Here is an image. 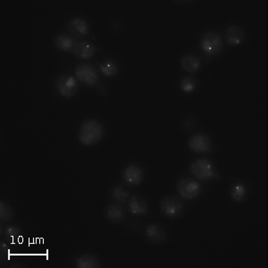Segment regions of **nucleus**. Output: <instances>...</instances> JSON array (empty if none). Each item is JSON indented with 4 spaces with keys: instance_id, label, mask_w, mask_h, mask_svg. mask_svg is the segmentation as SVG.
<instances>
[{
    "instance_id": "obj_13",
    "label": "nucleus",
    "mask_w": 268,
    "mask_h": 268,
    "mask_svg": "<svg viewBox=\"0 0 268 268\" xmlns=\"http://www.w3.org/2000/svg\"><path fill=\"white\" fill-rule=\"evenodd\" d=\"M129 209L134 216H143L148 213V205L143 198L133 196L129 202Z\"/></svg>"
},
{
    "instance_id": "obj_24",
    "label": "nucleus",
    "mask_w": 268,
    "mask_h": 268,
    "mask_svg": "<svg viewBox=\"0 0 268 268\" xmlns=\"http://www.w3.org/2000/svg\"><path fill=\"white\" fill-rule=\"evenodd\" d=\"M5 235L9 238L14 239L15 237H18L21 233V230L17 226H9L6 230H5Z\"/></svg>"
},
{
    "instance_id": "obj_8",
    "label": "nucleus",
    "mask_w": 268,
    "mask_h": 268,
    "mask_svg": "<svg viewBox=\"0 0 268 268\" xmlns=\"http://www.w3.org/2000/svg\"><path fill=\"white\" fill-rule=\"evenodd\" d=\"M189 147L196 153H207L211 150V141L204 134H195L189 141Z\"/></svg>"
},
{
    "instance_id": "obj_7",
    "label": "nucleus",
    "mask_w": 268,
    "mask_h": 268,
    "mask_svg": "<svg viewBox=\"0 0 268 268\" xmlns=\"http://www.w3.org/2000/svg\"><path fill=\"white\" fill-rule=\"evenodd\" d=\"M160 209L166 217L174 218L180 216L184 206L183 203L175 197H165L161 200Z\"/></svg>"
},
{
    "instance_id": "obj_12",
    "label": "nucleus",
    "mask_w": 268,
    "mask_h": 268,
    "mask_svg": "<svg viewBox=\"0 0 268 268\" xmlns=\"http://www.w3.org/2000/svg\"><path fill=\"white\" fill-rule=\"evenodd\" d=\"M145 235H146L147 239L151 242L159 243V242H163L165 240L166 233L161 226H157V225H150V226H147Z\"/></svg>"
},
{
    "instance_id": "obj_21",
    "label": "nucleus",
    "mask_w": 268,
    "mask_h": 268,
    "mask_svg": "<svg viewBox=\"0 0 268 268\" xmlns=\"http://www.w3.org/2000/svg\"><path fill=\"white\" fill-rule=\"evenodd\" d=\"M14 217V210L12 207L5 201L0 203V219L1 221H10Z\"/></svg>"
},
{
    "instance_id": "obj_17",
    "label": "nucleus",
    "mask_w": 268,
    "mask_h": 268,
    "mask_svg": "<svg viewBox=\"0 0 268 268\" xmlns=\"http://www.w3.org/2000/svg\"><path fill=\"white\" fill-rule=\"evenodd\" d=\"M99 69L104 76H108V77L116 76L118 74L117 64L111 59H108L106 61L102 62L99 66Z\"/></svg>"
},
{
    "instance_id": "obj_11",
    "label": "nucleus",
    "mask_w": 268,
    "mask_h": 268,
    "mask_svg": "<svg viewBox=\"0 0 268 268\" xmlns=\"http://www.w3.org/2000/svg\"><path fill=\"white\" fill-rule=\"evenodd\" d=\"M68 30L73 35L79 38L89 33V24L84 19L77 17L71 21L68 25Z\"/></svg>"
},
{
    "instance_id": "obj_15",
    "label": "nucleus",
    "mask_w": 268,
    "mask_h": 268,
    "mask_svg": "<svg viewBox=\"0 0 268 268\" xmlns=\"http://www.w3.org/2000/svg\"><path fill=\"white\" fill-rule=\"evenodd\" d=\"M76 266L79 268H98L100 267L99 259L94 255L85 254L76 260Z\"/></svg>"
},
{
    "instance_id": "obj_14",
    "label": "nucleus",
    "mask_w": 268,
    "mask_h": 268,
    "mask_svg": "<svg viewBox=\"0 0 268 268\" xmlns=\"http://www.w3.org/2000/svg\"><path fill=\"white\" fill-rule=\"evenodd\" d=\"M244 38L243 31L236 25H230L226 30V39L230 45H239L244 40Z\"/></svg>"
},
{
    "instance_id": "obj_4",
    "label": "nucleus",
    "mask_w": 268,
    "mask_h": 268,
    "mask_svg": "<svg viewBox=\"0 0 268 268\" xmlns=\"http://www.w3.org/2000/svg\"><path fill=\"white\" fill-rule=\"evenodd\" d=\"M177 189L181 197L187 200L197 198L201 192L200 184L191 179H182L178 183Z\"/></svg>"
},
{
    "instance_id": "obj_19",
    "label": "nucleus",
    "mask_w": 268,
    "mask_h": 268,
    "mask_svg": "<svg viewBox=\"0 0 268 268\" xmlns=\"http://www.w3.org/2000/svg\"><path fill=\"white\" fill-rule=\"evenodd\" d=\"M55 45L56 47L62 51H69L74 47V39L66 36V35H58L55 38Z\"/></svg>"
},
{
    "instance_id": "obj_1",
    "label": "nucleus",
    "mask_w": 268,
    "mask_h": 268,
    "mask_svg": "<svg viewBox=\"0 0 268 268\" xmlns=\"http://www.w3.org/2000/svg\"><path fill=\"white\" fill-rule=\"evenodd\" d=\"M104 129L100 122L95 120L85 121L79 131L80 143L84 146H91L100 141L103 137Z\"/></svg>"
},
{
    "instance_id": "obj_16",
    "label": "nucleus",
    "mask_w": 268,
    "mask_h": 268,
    "mask_svg": "<svg viewBox=\"0 0 268 268\" xmlns=\"http://www.w3.org/2000/svg\"><path fill=\"white\" fill-rule=\"evenodd\" d=\"M107 216L110 221L119 223L123 221L125 217V213L122 207L118 205H110L107 210Z\"/></svg>"
},
{
    "instance_id": "obj_23",
    "label": "nucleus",
    "mask_w": 268,
    "mask_h": 268,
    "mask_svg": "<svg viewBox=\"0 0 268 268\" xmlns=\"http://www.w3.org/2000/svg\"><path fill=\"white\" fill-rule=\"evenodd\" d=\"M180 87L185 93H191L196 88V80L192 77H186L181 81Z\"/></svg>"
},
{
    "instance_id": "obj_3",
    "label": "nucleus",
    "mask_w": 268,
    "mask_h": 268,
    "mask_svg": "<svg viewBox=\"0 0 268 268\" xmlns=\"http://www.w3.org/2000/svg\"><path fill=\"white\" fill-rule=\"evenodd\" d=\"M201 48L207 56L217 55L223 49L221 36L216 32H208L201 39Z\"/></svg>"
},
{
    "instance_id": "obj_18",
    "label": "nucleus",
    "mask_w": 268,
    "mask_h": 268,
    "mask_svg": "<svg viewBox=\"0 0 268 268\" xmlns=\"http://www.w3.org/2000/svg\"><path fill=\"white\" fill-rule=\"evenodd\" d=\"M182 66L184 67V70L187 71L189 73H194L198 70L200 66V61L198 57L194 56H185L182 59Z\"/></svg>"
},
{
    "instance_id": "obj_22",
    "label": "nucleus",
    "mask_w": 268,
    "mask_h": 268,
    "mask_svg": "<svg viewBox=\"0 0 268 268\" xmlns=\"http://www.w3.org/2000/svg\"><path fill=\"white\" fill-rule=\"evenodd\" d=\"M112 196L118 202L124 203L126 202L129 194L126 190L122 186H116L112 190Z\"/></svg>"
},
{
    "instance_id": "obj_10",
    "label": "nucleus",
    "mask_w": 268,
    "mask_h": 268,
    "mask_svg": "<svg viewBox=\"0 0 268 268\" xmlns=\"http://www.w3.org/2000/svg\"><path fill=\"white\" fill-rule=\"evenodd\" d=\"M123 179L131 185H138L143 179V170L140 166L130 165L123 172Z\"/></svg>"
},
{
    "instance_id": "obj_20",
    "label": "nucleus",
    "mask_w": 268,
    "mask_h": 268,
    "mask_svg": "<svg viewBox=\"0 0 268 268\" xmlns=\"http://www.w3.org/2000/svg\"><path fill=\"white\" fill-rule=\"evenodd\" d=\"M230 195L234 201H237V202L242 201L247 196V188L244 184L241 183H236L233 184L232 188L230 190Z\"/></svg>"
},
{
    "instance_id": "obj_5",
    "label": "nucleus",
    "mask_w": 268,
    "mask_h": 268,
    "mask_svg": "<svg viewBox=\"0 0 268 268\" xmlns=\"http://www.w3.org/2000/svg\"><path fill=\"white\" fill-rule=\"evenodd\" d=\"M57 88L61 96L70 99L76 94L78 90L77 80L75 77L64 74L57 79Z\"/></svg>"
},
{
    "instance_id": "obj_6",
    "label": "nucleus",
    "mask_w": 268,
    "mask_h": 268,
    "mask_svg": "<svg viewBox=\"0 0 268 268\" xmlns=\"http://www.w3.org/2000/svg\"><path fill=\"white\" fill-rule=\"evenodd\" d=\"M76 74L77 79L88 86H94L99 80V76L94 66L89 64L80 65L77 67Z\"/></svg>"
},
{
    "instance_id": "obj_2",
    "label": "nucleus",
    "mask_w": 268,
    "mask_h": 268,
    "mask_svg": "<svg viewBox=\"0 0 268 268\" xmlns=\"http://www.w3.org/2000/svg\"><path fill=\"white\" fill-rule=\"evenodd\" d=\"M191 173L201 181H207L217 177L215 167L208 159H198L191 165Z\"/></svg>"
},
{
    "instance_id": "obj_9",
    "label": "nucleus",
    "mask_w": 268,
    "mask_h": 268,
    "mask_svg": "<svg viewBox=\"0 0 268 268\" xmlns=\"http://www.w3.org/2000/svg\"><path fill=\"white\" fill-rule=\"evenodd\" d=\"M73 54L80 59H89L94 56L96 47L87 41L76 43L72 49Z\"/></svg>"
}]
</instances>
